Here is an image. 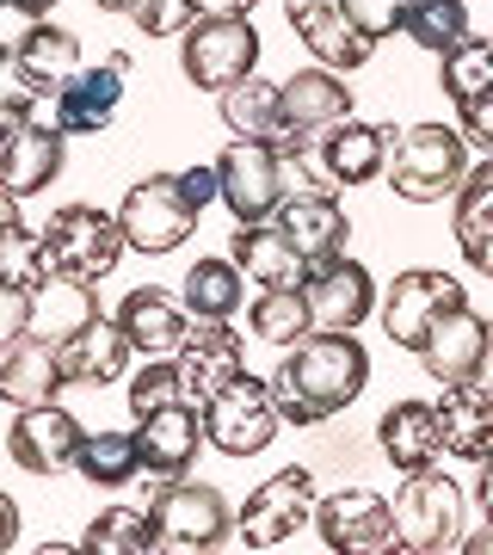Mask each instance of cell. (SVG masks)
Here are the masks:
<instances>
[{
  "label": "cell",
  "instance_id": "obj_48",
  "mask_svg": "<svg viewBox=\"0 0 493 555\" xmlns=\"http://www.w3.org/2000/svg\"><path fill=\"white\" fill-rule=\"evenodd\" d=\"M20 543V506H13V494H0V555Z\"/></svg>",
  "mask_w": 493,
  "mask_h": 555
},
{
  "label": "cell",
  "instance_id": "obj_3",
  "mask_svg": "<svg viewBox=\"0 0 493 555\" xmlns=\"http://www.w3.org/2000/svg\"><path fill=\"white\" fill-rule=\"evenodd\" d=\"M469 179V137L451 124H414L389 142V192L407 204H444Z\"/></svg>",
  "mask_w": 493,
  "mask_h": 555
},
{
  "label": "cell",
  "instance_id": "obj_4",
  "mask_svg": "<svg viewBox=\"0 0 493 555\" xmlns=\"http://www.w3.org/2000/svg\"><path fill=\"white\" fill-rule=\"evenodd\" d=\"M179 68L204 93H229L235 80L259 75V31L247 13H197L179 31Z\"/></svg>",
  "mask_w": 493,
  "mask_h": 555
},
{
  "label": "cell",
  "instance_id": "obj_2",
  "mask_svg": "<svg viewBox=\"0 0 493 555\" xmlns=\"http://www.w3.org/2000/svg\"><path fill=\"white\" fill-rule=\"evenodd\" d=\"M124 247L130 241H124V222L112 210H99V204H62L56 217L38 229V278L62 272V278L99 284V278L118 272Z\"/></svg>",
  "mask_w": 493,
  "mask_h": 555
},
{
  "label": "cell",
  "instance_id": "obj_21",
  "mask_svg": "<svg viewBox=\"0 0 493 555\" xmlns=\"http://www.w3.org/2000/svg\"><path fill=\"white\" fill-rule=\"evenodd\" d=\"M118 327L130 334L137 358H173L192 334V309H185V297H167L148 284V291H130L118 302Z\"/></svg>",
  "mask_w": 493,
  "mask_h": 555
},
{
  "label": "cell",
  "instance_id": "obj_53",
  "mask_svg": "<svg viewBox=\"0 0 493 555\" xmlns=\"http://www.w3.org/2000/svg\"><path fill=\"white\" fill-rule=\"evenodd\" d=\"M7 7H13V13H25V20H43V13H50L56 0H7Z\"/></svg>",
  "mask_w": 493,
  "mask_h": 555
},
{
  "label": "cell",
  "instance_id": "obj_28",
  "mask_svg": "<svg viewBox=\"0 0 493 555\" xmlns=\"http://www.w3.org/2000/svg\"><path fill=\"white\" fill-rule=\"evenodd\" d=\"M481 339H488V321L475 315L469 302L451 309V315L426 334V346H419L426 377H432V383H469L475 377V358H481Z\"/></svg>",
  "mask_w": 493,
  "mask_h": 555
},
{
  "label": "cell",
  "instance_id": "obj_30",
  "mask_svg": "<svg viewBox=\"0 0 493 555\" xmlns=\"http://www.w3.org/2000/svg\"><path fill=\"white\" fill-rule=\"evenodd\" d=\"M87 321H99V297L87 278H38L31 284V334H43L50 346H62L68 334H80Z\"/></svg>",
  "mask_w": 493,
  "mask_h": 555
},
{
  "label": "cell",
  "instance_id": "obj_49",
  "mask_svg": "<svg viewBox=\"0 0 493 555\" xmlns=\"http://www.w3.org/2000/svg\"><path fill=\"white\" fill-rule=\"evenodd\" d=\"M475 469H481L475 476V506H481V518H493V456H481Z\"/></svg>",
  "mask_w": 493,
  "mask_h": 555
},
{
  "label": "cell",
  "instance_id": "obj_9",
  "mask_svg": "<svg viewBox=\"0 0 493 555\" xmlns=\"http://www.w3.org/2000/svg\"><path fill=\"white\" fill-rule=\"evenodd\" d=\"M463 302H469V291H463L451 272L414 266V272H394V284L382 291V302H376V315H382V334H389L394 346L419 352L426 334H432L451 309H463Z\"/></svg>",
  "mask_w": 493,
  "mask_h": 555
},
{
  "label": "cell",
  "instance_id": "obj_16",
  "mask_svg": "<svg viewBox=\"0 0 493 555\" xmlns=\"http://www.w3.org/2000/svg\"><path fill=\"white\" fill-rule=\"evenodd\" d=\"M124 75H130V56H105L99 68H80V75H68L50 93V118L68 130V137H99L105 124L118 118L124 105Z\"/></svg>",
  "mask_w": 493,
  "mask_h": 555
},
{
  "label": "cell",
  "instance_id": "obj_35",
  "mask_svg": "<svg viewBox=\"0 0 493 555\" xmlns=\"http://www.w3.org/2000/svg\"><path fill=\"white\" fill-rule=\"evenodd\" d=\"M75 469H80V481H93V488H130L137 469H142L137 433H87L80 438Z\"/></svg>",
  "mask_w": 493,
  "mask_h": 555
},
{
  "label": "cell",
  "instance_id": "obj_13",
  "mask_svg": "<svg viewBox=\"0 0 493 555\" xmlns=\"http://www.w3.org/2000/svg\"><path fill=\"white\" fill-rule=\"evenodd\" d=\"M302 297H309V315H315V334H358L364 321L376 315V278L358 266V259L334 254L309 266L302 278Z\"/></svg>",
  "mask_w": 493,
  "mask_h": 555
},
{
  "label": "cell",
  "instance_id": "obj_34",
  "mask_svg": "<svg viewBox=\"0 0 493 555\" xmlns=\"http://www.w3.org/2000/svg\"><path fill=\"white\" fill-rule=\"evenodd\" d=\"M241 302H247V272H241V259H197L192 272H185V309L192 315H235Z\"/></svg>",
  "mask_w": 493,
  "mask_h": 555
},
{
  "label": "cell",
  "instance_id": "obj_47",
  "mask_svg": "<svg viewBox=\"0 0 493 555\" xmlns=\"http://www.w3.org/2000/svg\"><path fill=\"white\" fill-rule=\"evenodd\" d=\"M185 192H192V204L204 210V204H222V185H217V167H185Z\"/></svg>",
  "mask_w": 493,
  "mask_h": 555
},
{
  "label": "cell",
  "instance_id": "obj_15",
  "mask_svg": "<svg viewBox=\"0 0 493 555\" xmlns=\"http://www.w3.org/2000/svg\"><path fill=\"white\" fill-rule=\"evenodd\" d=\"M80 438H87V426H80L68 408L43 401V408H20V414H13L7 451H13V463H20L25 476H62V469H75Z\"/></svg>",
  "mask_w": 493,
  "mask_h": 555
},
{
  "label": "cell",
  "instance_id": "obj_37",
  "mask_svg": "<svg viewBox=\"0 0 493 555\" xmlns=\"http://www.w3.org/2000/svg\"><path fill=\"white\" fill-rule=\"evenodd\" d=\"M401 31L419 43V50H456V43L469 38V0H407V13H401Z\"/></svg>",
  "mask_w": 493,
  "mask_h": 555
},
{
  "label": "cell",
  "instance_id": "obj_43",
  "mask_svg": "<svg viewBox=\"0 0 493 555\" xmlns=\"http://www.w3.org/2000/svg\"><path fill=\"white\" fill-rule=\"evenodd\" d=\"M124 20H137V31H148V38H173V31H185L197 13H192V0H137Z\"/></svg>",
  "mask_w": 493,
  "mask_h": 555
},
{
  "label": "cell",
  "instance_id": "obj_33",
  "mask_svg": "<svg viewBox=\"0 0 493 555\" xmlns=\"http://www.w3.org/2000/svg\"><path fill=\"white\" fill-rule=\"evenodd\" d=\"M247 327H254V339H265V346H296V339H309V334H315V315H309L302 284L259 291L254 309H247Z\"/></svg>",
  "mask_w": 493,
  "mask_h": 555
},
{
  "label": "cell",
  "instance_id": "obj_40",
  "mask_svg": "<svg viewBox=\"0 0 493 555\" xmlns=\"http://www.w3.org/2000/svg\"><path fill=\"white\" fill-rule=\"evenodd\" d=\"M438 62H444V68H438V87H444L456 105H475L481 93H493V43L488 38H463Z\"/></svg>",
  "mask_w": 493,
  "mask_h": 555
},
{
  "label": "cell",
  "instance_id": "obj_12",
  "mask_svg": "<svg viewBox=\"0 0 493 555\" xmlns=\"http://www.w3.org/2000/svg\"><path fill=\"white\" fill-rule=\"evenodd\" d=\"M315 531L334 555H389L401 550V531H394V506L371 488H339L315 506Z\"/></svg>",
  "mask_w": 493,
  "mask_h": 555
},
{
  "label": "cell",
  "instance_id": "obj_25",
  "mask_svg": "<svg viewBox=\"0 0 493 555\" xmlns=\"http://www.w3.org/2000/svg\"><path fill=\"white\" fill-rule=\"evenodd\" d=\"M62 371H68V383H80V389H99V383H118L124 371H130V358H137V346H130V334L118 327V315L105 321H87L80 334H68L56 346Z\"/></svg>",
  "mask_w": 493,
  "mask_h": 555
},
{
  "label": "cell",
  "instance_id": "obj_23",
  "mask_svg": "<svg viewBox=\"0 0 493 555\" xmlns=\"http://www.w3.org/2000/svg\"><path fill=\"white\" fill-rule=\"evenodd\" d=\"M339 118H352V87L339 68H302V75L284 80V130L290 137H321L334 130Z\"/></svg>",
  "mask_w": 493,
  "mask_h": 555
},
{
  "label": "cell",
  "instance_id": "obj_50",
  "mask_svg": "<svg viewBox=\"0 0 493 555\" xmlns=\"http://www.w3.org/2000/svg\"><path fill=\"white\" fill-rule=\"evenodd\" d=\"M469 383H481V389L493 396V321H488V339H481V358H475V377Z\"/></svg>",
  "mask_w": 493,
  "mask_h": 555
},
{
  "label": "cell",
  "instance_id": "obj_1",
  "mask_svg": "<svg viewBox=\"0 0 493 555\" xmlns=\"http://www.w3.org/2000/svg\"><path fill=\"white\" fill-rule=\"evenodd\" d=\"M272 401L284 426H321V420H334L339 408H352L364 396V383H371V352L358 346L352 334H309L284 346V364H277L272 377Z\"/></svg>",
  "mask_w": 493,
  "mask_h": 555
},
{
  "label": "cell",
  "instance_id": "obj_32",
  "mask_svg": "<svg viewBox=\"0 0 493 555\" xmlns=\"http://www.w3.org/2000/svg\"><path fill=\"white\" fill-rule=\"evenodd\" d=\"M222 124L235 137H277L284 130V80L247 75L222 93Z\"/></svg>",
  "mask_w": 493,
  "mask_h": 555
},
{
  "label": "cell",
  "instance_id": "obj_46",
  "mask_svg": "<svg viewBox=\"0 0 493 555\" xmlns=\"http://www.w3.org/2000/svg\"><path fill=\"white\" fill-rule=\"evenodd\" d=\"M463 112V137H469V149H481V155H493V93H481L475 105H456Z\"/></svg>",
  "mask_w": 493,
  "mask_h": 555
},
{
  "label": "cell",
  "instance_id": "obj_8",
  "mask_svg": "<svg viewBox=\"0 0 493 555\" xmlns=\"http://www.w3.org/2000/svg\"><path fill=\"white\" fill-rule=\"evenodd\" d=\"M315 506H321L315 476L302 463H290V469H277L272 481H259L247 494V506L235 513V537L247 550H277V543H290L296 531L315 525Z\"/></svg>",
  "mask_w": 493,
  "mask_h": 555
},
{
  "label": "cell",
  "instance_id": "obj_18",
  "mask_svg": "<svg viewBox=\"0 0 493 555\" xmlns=\"http://www.w3.org/2000/svg\"><path fill=\"white\" fill-rule=\"evenodd\" d=\"M62 155H68V130L56 118H25L13 137L0 142V185L13 198H38L43 185L62 173Z\"/></svg>",
  "mask_w": 493,
  "mask_h": 555
},
{
  "label": "cell",
  "instance_id": "obj_31",
  "mask_svg": "<svg viewBox=\"0 0 493 555\" xmlns=\"http://www.w3.org/2000/svg\"><path fill=\"white\" fill-rule=\"evenodd\" d=\"M456 247L481 278H493V155L481 167H469V179L456 185Z\"/></svg>",
  "mask_w": 493,
  "mask_h": 555
},
{
  "label": "cell",
  "instance_id": "obj_11",
  "mask_svg": "<svg viewBox=\"0 0 493 555\" xmlns=\"http://www.w3.org/2000/svg\"><path fill=\"white\" fill-rule=\"evenodd\" d=\"M222 204L235 210V222H265L277 217V204L290 198L284 167H277V137H235L217 160Z\"/></svg>",
  "mask_w": 493,
  "mask_h": 555
},
{
  "label": "cell",
  "instance_id": "obj_27",
  "mask_svg": "<svg viewBox=\"0 0 493 555\" xmlns=\"http://www.w3.org/2000/svg\"><path fill=\"white\" fill-rule=\"evenodd\" d=\"M376 444L401 476H414L426 463L444 456V433H438V401H394L382 426H376Z\"/></svg>",
  "mask_w": 493,
  "mask_h": 555
},
{
  "label": "cell",
  "instance_id": "obj_44",
  "mask_svg": "<svg viewBox=\"0 0 493 555\" xmlns=\"http://www.w3.org/2000/svg\"><path fill=\"white\" fill-rule=\"evenodd\" d=\"M20 334H31V284L0 272V346Z\"/></svg>",
  "mask_w": 493,
  "mask_h": 555
},
{
  "label": "cell",
  "instance_id": "obj_41",
  "mask_svg": "<svg viewBox=\"0 0 493 555\" xmlns=\"http://www.w3.org/2000/svg\"><path fill=\"white\" fill-rule=\"evenodd\" d=\"M0 272L20 278V284H38V235H25L20 198L7 185H0Z\"/></svg>",
  "mask_w": 493,
  "mask_h": 555
},
{
  "label": "cell",
  "instance_id": "obj_22",
  "mask_svg": "<svg viewBox=\"0 0 493 555\" xmlns=\"http://www.w3.org/2000/svg\"><path fill=\"white\" fill-rule=\"evenodd\" d=\"M277 229L296 241V254L309 259V266H321V259L346 254V235H352V222H346V204L334 198V192H296V198L277 204Z\"/></svg>",
  "mask_w": 493,
  "mask_h": 555
},
{
  "label": "cell",
  "instance_id": "obj_29",
  "mask_svg": "<svg viewBox=\"0 0 493 555\" xmlns=\"http://www.w3.org/2000/svg\"><path fill=\"white\" fill-rule=\"evenodd\" d=\"M235 259H241V272L254 278V284H265V291L302 284V278H309V259L296 254V241L284 235L272 217L265 222H235Z\"/></svg>",
  "mask_w": 493,
  "mask_h": 555
},
{
  "label": "cell",
  "instance_id": "obj_54",
  "mask_svg": "<svg viewBox=\"0 0 493 555\" xmlns=\"http://www.w3.org/2000/svg\"><path fill=\"white\" fill-rule=\"evenodd\" d=\"M93 7H105V13H130L137 0H93Z\"/></svg>",
  "mask_w": 493,
  "mask_h": 555
},
{
  "label": "cell",
  "instance_id": "obj_36",
  "mask_svg": "<svg viewBox=\"0 0 493 555\" xmlns=\"http://www.w3.org/2000/svg\"><path fill=\"white\" fill-rule=\"evenodd\" d=\"M80 550L87 555H155L160 537H155V518L148 513H137V506H105V513L87 525Z\"/></svg>",
  "mask_w": 493,
  "mask_h": 555
},
{
  "label": "cell",
  "instance_id": "obj_26",
  "mask_svg": "<svg viewBox=\"0 0 493 555\" xmlns=\"http://www.w3.org/2000/svg\"><path fill=\"white\" fill-rule=\"evenodd\" d=\"M438 433H444V456H463V463L493 456V396L481 383H444Z\"/></svg>",
  "mask_w": 493,
  "mask_h": 555
},
{
  "label": "cell",
  "instance_id": "obj_19",
  "mask_svg": "<svg viewBox=\"0 0 493 555\" xmlns=\"http://www.w3.org/2000/svg\"><path fill=\"white\" fill-rule=\"evenodd\" d=\"M137 444H142V469L148 476H160V481L192 476L197 444H210L204 438V408L197 401H167V408H155L148 420H137Z\"/></svg>",
  "mask_w": 493,
  "mask_h": 555
},
{
  "label": "cell",
  "instance_id": "obj_7",
  "mask_svg": "<svg viewBox=\"0 0 493 555\" xmlns=\"http://www.w3.org/2000/svg\"><path fill=\"white\" fill-rule=\"evenodd\" d=\"M118 222H124V241L137 254H173L197 229V204H192V192H185L179 173H148L124 192Z\"/></svg>",
  "mask_w": 493,
  "mask_h": 555
},
{
  "label": "cell",
  "instance_id": "obj_45",
  "mask_svg": "<svg viewBox=\"0 0 493 555\" xmlns=\"http://www.w3.org/2000/svg\"><path fill=\"white\" fill-rule=\"evenodd\" d=\"M346 13H352L371 38H389L401 31V13H407V0H346Z\"/></svg>",
  "mask_w": 493,
  "mask_h": 555
},
{
  "label": "cell",
  "instance_id": "obj_24",
  "mask_svg": "<svg viewBox=\"0 0 493 555\" xmlns=\"http://www.w3.org/2000/svg\"><path fill=\"white\" fill-rule=\"evenodd\" d=\"M389 142L394 137L382 124H364L352 112L334 130H321V167H327L334 185H371L376 173H389Z\"/></svg>",
  "mask_w": 493,
  "mask_h": 555
},
{
  "label": "cell",
  "instance_id": "obj_52",
  "mask_svg": "<svg viewBox=\"0 0 493 555\" xmlns=\"http://www.w3.org/2000/svg\"><path fill=\"white\" fill-rule=\"evenodd\" d=\"M456 550H463V555H493V518H488V531L463 537V543H456Z\"/></svg>",
  "mask_w": 493,
  "mask_h": 555
},
{
  "label": "cell",
  "instance_id": "obj_5",
  "mask_svg": "<svg viewBox=\"0 0 493 555\" xmlns=\"http://www.w3.org/2000/svg\"><path fill=\"white\" fill-rule=\"evenodd\" d=\"M148 518H155V537L160 550H179V555H197V550H222L235 537V513L229 500L210 488V481H160L155 500H148Z\"/></svg>",
  "mask_w": 493,
  "mask_h": 555
},
{
  "label": "cell",
  "instance_id": "obj_20",
  "mask_svg": "<svg viewBox=\"0 0 493 555\" xmlns=\"http://www.w3.org/2000/svg\"><path fill=\"white\" fill-rule=\"evenodd\" d=\"M62 389H68V371L43 334H20L0 346V401L7 408H43Z\"/></svg>",
  "mask_w": 493,
  "mask_h": 555
},
{
  "label": "cell",
  "instance_id": "obj_42",
  "mask_svg": "<svg viewBox=\"0 0 493 555\" xmlns=\"http://www.w3.org/2000/svg\"><path fill=\"white\" fill-rule=\"evenodd\" d=\"M167 401H185V383H179V358H142V371L130 377V414L148 420Z\"/></svg>",
  "mask_w": 493,
  "mask_h": 555
},
{
  "label": "cell",
  "instance_id": "obj_17",
  "mask_svg": "<svg viewBox=\"0 0 493 555\" xmlns=\"http://www.w3.org/2000/svg\"><path fill=\"white\" fill-rule=\"evenodd\" d=\"M179 383H185V401H204L217 396L222 383H235L247 371V352H241V334L229 327L222 315H192V334L179 346Z\"/></svg>",
  "mask_w": 493,
  "mask_h": 555
},
{
  "label": "cell",
  "instance_id": "obj_38",
  "mask_svg": "<svg viewBox=\"0 0 493 555\" xmlns=\"http://www.w3.org/2000/svg\"><path fill=\"white\" fill-rule=\"evenodd\" d=\"M43 105H50V87L20 62V43H0V142L13 137L25 118H38Z\"/></svg>",
  "mask_w": 493,
  "mask_h": 555
},
{
  "label": "cell",
  "instance_id": "obj_51",
  "mask_svg": "<svg viewBox=\"0 0 493 555\" xmlns=\"http://www.w3.org/2000/svg\"><path fill=\"white\" fill-rule=\"evenodd\" d=\"M259 0H192V13H254Z\"/></svg>",
  "mask_w": 493,
  "mask_h": 555
},
{
  "label": "cell",
  "instance_id": "obj_10",
  "mask_svg": "<svg viewBox=\"0 0 493 555\" xmlns=\"http://www.w3.org/2000/svg\"><path fill=\"white\" fill-rule=\"evenodd\" d=\"M277 426H284V414H277V401H272V383L247 377V371L204 401V438L222 456H259L277 438Z\"/></svg>",
  "mask_w": 493,
  "mask_h": 555
},
{
  "label": "cell",
  "instance_id": "obj_39",
  "mask_svg": "<svg viewBox=\"0 0 493 555\" xmlns=\"http://www.w3.org/2000/svg\"><path fill=\"white\" fill-rule=\"evenodd\" d=\"M20 62L43 80V87H50V93H56L68 75H80V38H75V31H62V25L31 20V31L20 38Z\"/></svg>",
  "mask_w": 493,
  "mask_h": 555
},
{
  "label": "cell",
  "instance_id": "obj_6",
  "mask_svg": "<svg viewBox=\"0 0 493 555\" xmlns=\"http://www.w3.org/2000/svg\"><path fill=\"white\" fill-rule=\"evenodd\" d=\"M394 531L407 555H444L463 543V488L438 463L414 469L394 494Z\"/></svg>",
  "mask_w": 493,
  "mask_h": 555
},
{
  "label": "cell",
  "instance_id": "obj_14",
  "mask_svg": "<svg viewBox=\"0 0 493 555\" xmlns=\"http://www.w3.org/2000/svg\"><path fill=\"white\" fill-rule=\"evenodd\" d=\"M284 20L296 25V38L309 43V56L321 68H339V75L364 68L376 50V38L346 13V0H284Z\"/></svg>",
  "mask_w": 493,
  "mask_h": 555
}]
</instances>
